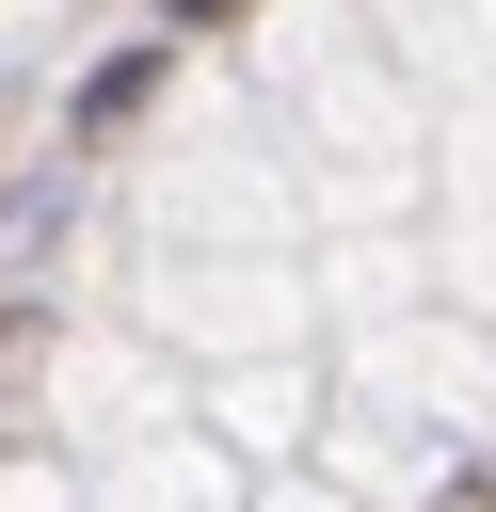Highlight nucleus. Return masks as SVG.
Wrapping results in <instances>:
<instances>
[{
	"label": "nucleus",
	"mask_w": 496,
	"mask_h": 512,
	"mask_svg": "<svg viewBox=\"0 0 496 512\" xmlns=\"http://www.w3.org/2000/svg\"><path fill=\"white\" fill-rule=\"evenodd\" d=\"M144 80H160V48H112V64L80 80V128H128V112H144Z\"/></svg>",
	"instance_id": "1"
},
{
	"label": "nucleus",
	"mask_w": 496,
	"mask_h": 512,
	"mask_svg": "<svg viewBox=\"0 0 496 512\" xmlns=\"http://www.w3.org/2000/svg\"><path fill=\"white\" fill-rule=\"evenodd\" d=\"M448 512H496V480H464V496H448Z\"/></svg>",
	"instance_id": "2"
}]
</instances>
